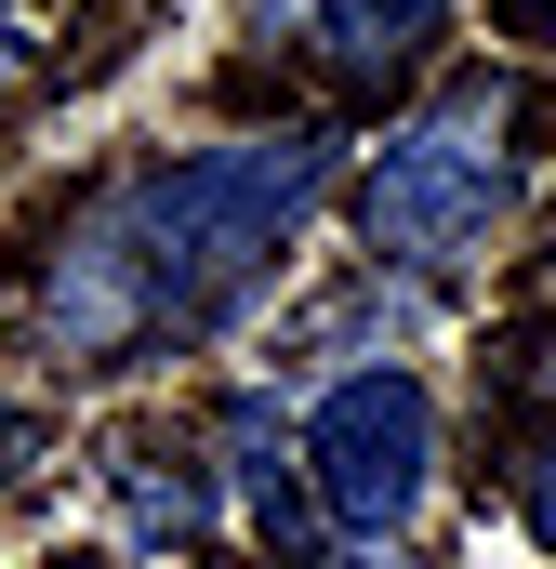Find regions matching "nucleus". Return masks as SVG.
I'll use <instances>...</instances> for the list:
<instances>
[{
	"mask_svg": "<svg viewBox=\"0 0 556 569\" xmlns=\"http://www.w3.org/2000/svg\"><path fill=\"white\" fill-rule=\"evenodd\" d=\"M437 13L450 0H305V40H318L331 80H385V67H411L437 40Z\"/></svg>",
	"mask_w": 556,
	"mask_h": 569,
	"instance_id": "39448f33",
	"label": "nucleus"
},
{
	"mask_svg": "<svg viewBox=\"0 0 556 569\" xmlns=\"http://www.w3.org/2000/svg\"><path fill=\"white\" fill-rule=\"evenodd\" d=\"M371 569H411V557H371Z\"/></svg>",
	"mask_w": 556,
	"mask_h": 569,
	"instance_id": "6e6552de",
	"label": "nucleus"
},
{
	"mask_svg": "<svg viewBox=\"0 0 556 569\" xmlns=\"http://www.w3.org/2000/svg\"><path fill=\"white\" fill-rule=\"evenodd\" d=\"M40 331H53L67 358H133L146 345V279H133V239H120L107 199L40 252Z\"/></svg>",
	"mask_w": 556,
	"mask_h": 569,
	"instance_id": "20e7f679",
	"label": "nucleus"
},
{
	"mask_svg": "<svg viewBox=\"0 0 556 569\" xmlns=\"http://www.w3.org/2000/svg\"><path fill=\"white\" fill-rule=\"evenodd\" d=\"M504 120H517V93L504 80H464V93H437L424 120L385 133L371 186H358L371 266H464L490 239V212H504Z\"/></svg>",
	"mask_w": 556,
	"mask_h": 569,
	"instance_id": "f03ea898",
	"label": "nucleus"
},
{
	"mask_svg": "<svg viewBox=\"0 0 556 569\" xmlns=\"http://www.w3.org/2000/svg\"><path fill=\"white\" fill-rule=\"evenodd\" d=\"M27 450H40V425H27V411H0V477H13Z\"/></svg>",
	"mask_w": 556,
	"mask_h": 569,
	"instance_id": "0eeeda50",
	"label": "nucleus"
},
{
	"mask_svg": "<svg viewBox=\"0 0 556 569\" xmlns=\"http://www.w3.org/2000/svg\"><path fill=\"white\" fill-rule=\"evenodd\" d=\"M331 159H345V146L318 133V120H278V133L199 146V159H172V172H133L107 212H120V239H133L146 331H212V318L305 239V212L331 199Z\"/></svg>",
	"mask_w": 556,
	"mask_h": 569,
	"instance_id": "f257e3e1",
	"label": "nucleus"
},
{
	"mask_svg": "<svg viewBox=\"0 0 556 569\" xmlns=\"http://www.w3.org/2000/svg\"><path fill=\"white\" fill-rule=\"evenodd\" d=\"M424 477H437V398H424L411 371H345V385L318 398V425H305V490H318V517L358 530V543H385L424 503Z\"/></svg>",
	"mask_w": 556,
	"mask_h": 569,
	"instance_id": "7ed1b4c3",
	"label": "nucleus"
},
{
	"mask_svg": "<svg viewBox=\"0 0 556 569\" xmlns=\"http://www.w3.org/2000/svg\"><path fill=\"white\" fill-rule=\"evenodd\" d=\"M107 477H120V517H133V543H212V477H199L186 450H120Z\"/></svg>",
	"mask_w": 556,
	"mask_h": 569,
	"instance_id": "423d86ee",
	"label": "nucleus"
}]
</instances>
